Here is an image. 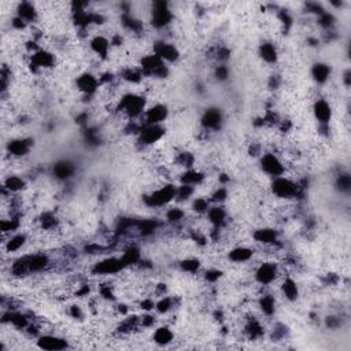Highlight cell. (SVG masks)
I'll return each instance as SVG.
<instances>
[{
  "label": "cell",
  "mask_w": 351,
  "mask_h": 351,
  "mask_svg": "<svg viewBox=\"0 0 351 351\" xmlns=\"http://www.w3.org/2000/svg\"><path fill=\"white\" fill-rule=\"evenodd\" d=\"M146 107V100L144 97L139 96L136 93H128L121 99L120 111H122L129 118H136L140 117Z\"/></svg>",
  "instance_id": "obj_1"
},
{
  "label": "cell",
  "mask_w": 351,
  "mask_h": 351,
  "mask_svg": "<svg viewBox=\"0 0 351 351\" xmlns=\"http://www.w3.org/2000/svg\"><path fill=\"white\" fill-rule=\"evenodd\" d=\"M185 216V213L179 207H173V209H169L167 210V213H166V218H167V221L169 222H172V224H177L180 222L183 218Z\"/></svg>",
  "instance_id": "obj_36"
},
{
  "label": "cell",
  "mask_w": 351,
  "mask_h": 351,
  "mask_svg": "<svg viewBox=\"0 0 351 351\" xmlns=\"http://www.w3.org/2000/svg\"><path fill=\"white\" fill-rule=\"evenodd\" d=\"M302 187L294 183L290 179H285L283 176L280 177H276L275 181L272 183V191L273 194L281 198V199H288V198H295L298 196V194L300 192Z\"/></svg>",
  "instance_id": "obj_3"
},
{
  "label": "cell",
  "mask_w": 351,
  "mask_h": 351,
  "mask_svg": "<svg viewBox=\"0 0 351 351\" xmlns=\"http://www.w3.org/2000/svg\"><path fill=\"white\" fill-rule=\"evenodd\" d=\"M259 307H261L262 313L266 314V315H272L275 313V309H276V302L275 298L272 295H263L259 299Z\"/></svg>",
  "instance_id": "obj_31"
},
{
  "label": "cell",
  "mask_w": 351,
  "mask_h": 351,
  "mask_svg": "<svg viewBox=\"0 0 351 351\" xmlns=\"http://www.w3.org/2000/svg\"><path fill=\"white\" fill-rule=\"evenodd\" d=\"M143 74L155 75V77H165L167 74V69L165 66V62L157 55H147L142 59Z\"/></svg>",
  "instance_id": "obj_4"
},
{
  "label": "cell",
  "mask_w": 351,
  "mask_h": 351,
  "mask_svg": "<svg viewBox=\"0 0 351 351\" xmlns=\"http://www.w3.org/2000/svg\"><path fill=\"white\" fill-rule=\"evenodd\" d=\"M165 130L164 128H161L159 125H146L140 129L139 132V139L142 144L149 146V144H154L158 140H161V137L164 136Z\"/></svg>",
  "instance_id": "obj_10"
},
{
  "label": "cell",
  "mask_w": 351,
  "mask_h": 351,
  "mask_svg": "<svg viewBox=\"0 0 351 351\" xmlns=\"http://www.w3.org/2000/svg\"><path fill=\"white\" fill-rule=\"evenodd\" d=\"M167 117V109L164 105H155L146 112V125H159Z\"/></svg>",
  "instance_id": "obj_13"
},
{
  "label": "cell",
  "mask_w": 351,
  "mask_h": 351,
  "mask_svg": "<svg viewBox=\"0 0 351 351\" xmlns=\"http://www.w3.org/2000/svg\"><path fill=\"white\" fill-rule=\"evenodd\" d=\"M176 191L177 188L172 185V184H167L161 187L157 191H154L152 194H149L148 196H146V204L149 207H161L165 206L169 202H172L173 199H176Z\"/></svg>",
  "instance_id": "obj_2"
},
{
  "label": "cell",
  "mask_w": 351,
  "mask_h": 351,
  "mask_svg": "<svg viewBox=\"0 0 351 351\" xmlns=\"http://www.w3.org/2000/svg\"><path fill=\"white\" fill-rule=\"evenodd\" d=\"M70 314H72V317L73 318H78V320H81L82 318V310H81V307H78V306H72L70 307Z\"/></svg>",
  "instance_id": "obj_46"
},
{
  "label": "cell",
  "mask_w": 351,
  "mask_h": 351,
  "mask_svg": "<svg viewBox=\"0 0 351 351\" xmlns=\"http://www.w3.org/2000/svg\"><path fill=\"white\" fill-rule=\"evenodd\" d=\"M259 55L262 56V59L268 63H273L277 60V51L276 47L270 43H265L259 47Z\"/></svg>",
  "instance_id": "obj_28"
},
{
  "label": "cell",
  "mask_w": 351,
  "mask_h": 351,
  "mask_svg": "<svg viewBox=\"0 0 351 351\" xmlns=\"http://www.w3.org/2000/svg\"><path fill=\"white\" fill-rule=\"evenodd\" d=\"M281 291H283L284 296L288 299V300H296L299 295L298 285L296 283L292 280V278H285L281 284Z\"/></svg>",
  "instance_id": "obj_26"
},
{
  "label": "cell",
  "mask_w": 351,
  "mask_h": 351,
  "mask_svg": "<svg viewBox=\"0 0 351 351\" xmlns=\"http://www.w3.org/2000/svg\"><path fill=\"white\" fill-rule=\"evenodd\" d=\"M172 21V13L164 1H158L154 4L152 10V23L157 28H164Z\"/></svg>",
  "instance_id": "obj_8"
},
{
  "label": "cell",
  "mask_w": 351,
  "mask_h": 351,
  "mask_svg": "<svg viewBox=\"0 0 351 351\" xmlns=\"http://www.w3.org/2000/svg\"><path fill=\"white\" fill-rule=\"evenodd\" d=\"M228 68L226 66H224V65H221V66H218V68L216 69V77L218 78V80H225L226 77H228Z\"/></svg>",
  "instance_id": "obj_45"
},
{
  "label": "cell",
  "mask_w": 351,
  "mask_h": 351,
  "mask_svg": "<svg viewBox=\"0 0 351 351\" xmlns=\"http://www.w3.org/2000/svg\"><path fill=\"white\" fill-rule=\"evenodd\" d=\"M210 209V202L209 199H204V198H198L194 202V210L196 213L202 214V213H207Z\"/></svg>",
  "instance_id": "obj_39"
},
{
  "label": "cell",
  "mask_w": 351,
  "mask_h": 351,
  "mask_svg": "<svg viewBox=\"0 0 351 351\" xmlns=\"http://www.w3.org/2000/svg\"><path fill=\"white\" fill-rule=\"evenodd\" d=\"M194 194V187L192 185H187V184H181L177 191H176V199L179 201H185L191 195Z\"/></svg>",
  "instance_id": "obj_38"
},
{
  "label": "cell",
  "mask_w": 351,
  "mask_h": 351,
  "mask_svg": "<svg viewBox=\"0 0 351 351\" xmlns=\"http://www.w3.org/2000/svg\"><path fill=\"white\" fill-rule=\"evenodd\" d=\"M140 307H142L144 312H151L155 309V302L152 299H144L140 302Z\"/></svg>",
  "instance_id": "obj_44"
},
{
  "label": "cell",
  "mask_w": 351,
  "mask_h": 351,
  "mask_svg": "<svg viewBox=\"0 0 351 351\" xmlns=\"http://www.w3.org/2000/svg\"><path fill=\"white\" fill-rule=\"evenodd\" d=\"M327 324H328L329 328H337L340 325V321L337 320L336 317H329L328 320H327Z\"/></svg>",
  "instance_id": "obj_47"
},
{
  "label": "cell",
  "mask_w": 351,
  "mask_h": 351,
  "mask_svg": "<svg viewBox=\"0 0 351 351\" xmlns=\"http://www.w3.org/2000/svg\"><path fill=\"white\" fill-rule=\"evenodd\" d=\"M121 259L124 262L125 266H129V265H136L139 262L142 261V254H140V250L135 246H130L129 248H127L124 251V254L121 257Z\"/></svg>",
  "instance_id": "obj_22"
},
{
  "label": "cell",
  "mask_w": 351,
  "mask_h": 351,
  "mask_svg": "<svg viewBox=\"0 0 351 351\" xmlns=\"http://www.w3.org/2000/svg\"><path fill=\"white\" fill-rule=\"evenodd\" d=\"M110 41L107 40L106 37L103 36H96V37L92 38V41H91V48H92V51L96 54L97 56H100V58H107V55H109V51H110Z\"/></svg>",
  "instance_id": "obj_18"
},
{
  "label": "cell",
  "mask_w": 351,
  "mask_h": 351,
  "mask_svg": "<svg viewBox=\"0 0 351 351\" xmlns=\"http://www.w3.org/2000/svg\"><path fill=\"white\" fill-rule=\"evenodd\" d=\"M312 74H313L314 80L318 82V84H324L327 82L331 74V69L328 65L325 63H315L312 69Z\"/></svg>",
  "instance_id": "obj_24"
},
{
  "label": "cell",
  "mask_w": 351,
  "mask_h": 351,
  "mask_svg": "<svg viewBox=\"0 0 351 351\" xmlns=\"http://www.w3.org/2000/svg\"><path fill=\"white\" fill-rule=\"evenodd\" d=\"M180 266H181V269L184 270V272H187V273H196L199 270V268H201V262L198 261V259H195V258H187V259H184L180 263Z\"/></svg>",
  "instance_id": "obj_34"
},
{
  "label": "cell",
  "mask_w": 351,
  "mask_h": 351,
  "mask_svg": "<svg viewBox=\"0 0 351 351\" xmlns=\"http://www.w3.org/2000/svg\"><path fill=\"white\" fill-rule=\"evenodd\" d=\"M37 344L40 349L44 350H63L68 347V342L60 339V337L53 336V335H45L41 336L37 340Z\"/></svg>",
  "instance_id": "obj_14"
},
{
  "label": "cell",
  "mask_w": 351,
  "mask_h": 351,
  "mask_svg": "<svg viewBox=\"0 0 351 351\" xmlns=\"http://www.w3.org/2000/svg\"><path fill=\"white\" fill-rule=\"evenodd\" d=\"M30 140L28 139H18V140H13V142L8 143L7 149L8 152L14 157H22L26 155L30 149Z\"/></svg>",
  "instance_id": "obj_17"
},
{
  "label": "cell",
  "mask_w": 351,
  "mask_h": 351,
  "mask_svg": "<svg viewBox=\"0 0 351 351\" xmlns=\"http://www.w3.org/2000/svg\"><path fill=\"white\" fill-rule=\"evenodd\" d=\"M333 17L332 15L329 14V13H322V14H320V18H318V23L321 25L322 28H325V29H328V28H331L332 25H333Z\"/></svg>",
  "instance_id": "obj_41"
},
{
  "label": "cell",
  "mask_w": 351,
  "mask_h": 351,
  "mask_svg": "<svg viewBox=\"0 0 351 351\" xmlns=\"http://www.w3.org/2000/svg\"><path fill=\"white\" fill-rule=\"evenodd\" d=\"M337 187L340 188V191H349L351 187V179L349 174H340L337 177Z\"/></svg>",
  "instance_id": "obj_40"
},
{
  "label": "cell",
  "mask_w": 351,
  "mask_h": 351,
  "mask_svg": "<svg viewBox=\"0 0 351 351\" xmlns=\"http://www.w3.org/2000/svg\"><path fill=\"white\" fill-rule=\"evenodd\" d=\"M18 226H19L18 218H8V220H3V221L0 222V228H1V232H3V233L17 231Z\"/></svg>",
  "instance_id": "obj_37"
},
{
  "label": "cell",
  "mask_w": 351,
  "mask_h": 351,
  "mask_svg": "<svg viewBox=\"0 0 351 351\" xmlns=\"http://www.w3.org/2000/svg\"><path fill=\"white\" fill-rule=\"evenodd\" d=\"M73 173H74V166L70 162H66V161L58 162L54 167V174L60 180L69 179L70 176H73Z\"/></svg>",
  "instance_id": "obj_23"
},
{
  "label": "cell",
  "mask_w": 351,
  "mask_h": 351,
  "mask_svg": "<svg viewBox=\"0 0 351 351\" xmlns=\"http://www.w3.org/2000/svg\"><path fill=\"white\" fill-rule=\"evenodd\" d=\"M222 122V115L218 109H209L203 114L202 125L206 129H218Z\"/></svg>",
  "instance_id": "obj_16"
},
{
  "label": "cell",
  "mask_w": 351,
  "mask_h": 351,
  "mask_svg": "<svg viewBox=\"0 0 351 351\" xmlns=\"http://www.w3.org/2000/svg\"><path fill=\"white\" fill-rule=\"evenodd\" d=\"M77 87L85 95H93L99 88V80L95 75L85 73V74H81L77 78Z\"/></svg>",
  "instance_id": "obj_12"
},
{
  "label": "cell",
  "mask_w": 351,
  "mask_h": 351,
  "mask_svg": "<svg viewBox=\"0 0 351 351\" xmlns=\"http://www.w3.org/2000/svg\"><path fill=\"white\" fill-rule=\"evenodd\" d=\"M122 78L128 82H140L143 78V72L139 69L129 68L122 72Z\"/></svg>",
  "instance_id": "obj_33"
},
{
  "label": "cell",
  "mask_w": 351,
  "mask_h": 351,
  "mask_svg": "<svg viewBox=\"0 0 351 351\" xmlns=\"http://www.w3.org/2000/svg\"><path fill=\"white\" fill-rule=\"evenodd\" d=\"M314 115L315 118L321 122V125H327L332 117V110H331V106L328 105L327 100L324 99H320L315 102L314 105Z\"/></svg>",
  "instance_id": "obj_15"
},
{
  "label": "cell",
  "mask_w": 351,
  "mask_h": 351,
  "mask_svg": "<svg viewBox=\"0 0 351 351\" xmlns=\"http://www.w3.org/2000/svg\"><path fill=\"white\" fill-rule=\"evenodd\" d=\"M3 187L6 188L7 191H10V192H19V191H22L23 188H25V181L21 177H18V176H11V177H8L4 181Z\"/></svg>",
  "instance_id": "obj_30"
},
{
  "label": "cell",
  "mask_w": 351,
  "mask_h": 351,
  "mask_svg": "<svg viewBox=\"0 0 351 351\" xmlns=\"http://www.w3.org/2000/svg\"><path fill=\"white\" fill-rule=\"evenodd\" d=\"M204 179V176H203L201 172H196V170H192V169H189L187 172L184 173L183 176H181V184H187V185H196V184H201Z\"/></svg>",
  "instance_id": "obj_27"
},
{
  "label": "cell",
  "mask_w": 351,
  "mask_h": 351,
  "mask_svg": "<svg viewBox=\"0 0 351 351\" xmlns=\"http://www.w3.org/2000/svg\"><path fill=\"white\" fill-rule=\"evenodd\" d=\"M125 268L124 262L121 258H106L103 261L97 262L93 268V272L96 275H115V273H120L121 270Z\"/></svg>",
  "instance_id": "obj_5"
},
{
  "label": "cell",
  "mask_w": 351,
  "mask_h": 351,
  "mask_svg": "<svg viewBox=\"0 0 351 351\" xmlns=\"http://www.w3.org/2000/svg\"><path fill=\"white\" fill-rule=\"evenodd\" d=\"M207 218L211 224L214 225L216 228H220L225 224V220H226V213L222 207L216 206V207H210L207 211Z\"/></svg>",
  "instance_id": "obj_20"
},
{
  "label": "cell",
  "mask_w": 351,
  "mask_h": 351,
  "mask_svg": "<svg viewBox=\"0 0 351 351\" xmlns=\"http://www.w3.org/2000/svg\"><path fill=\"white\" fill-rule=\"evenodd\" d=\"M254 239L262 244H275L277 241V232L272 228H262L255 231Z\"/></svg>",
  "instance_id": "obj_19"
},
{
  "label": "cell",
  "mask_w": 351,
  "mask_h": 351,
  "mask_svg": "<svg viewBox=\"0 0 351 351\" xmlns=\"http://www.w3.org/2000/svg\"><path fill=\"white\" fill-rule=\"evenodd\" d=\"M25 241H26V236H25V235H15V236H13L11 239L8 240L7 244H6L7 251L8 253L18 251V250L25 244Z\"/></svg>",
  "instance_id": "obj_32"
},
{
  "label": "cell",
  "mask_w": 351,
  "mask_h": 351,
  "mask_svg": "<svg viewBox=\"0 0 351 351\" xmlns=\"http://www.w3.org/2000/svg\"><path fill=\"white\" fill-rule=\"evenodd\" d=\"M226 195H228V192H226V189H225V188H218L216 192L213 194L211 198H213V201H214V202L221 203V202H224L225 199H226Z\"/></svg>",
  "instance_id": "obj_43"
},
{
  "label": "cell",
  "mask_w": 351,
  "mask_h": 351,
  "mask_svg": "<svg viewBox=\"0 0 351 351\" xmlns=\"http://www.w3.org/2000/svg\"><path fill=\"white\" fill-rule=\"evenodd\" d=\"M105 77H112V75H111V74H106ZM109 80H110V81H111L112 78H103V80H102V81H109Z\"/></svg>",
  "instance_id": "obj_48"
},
{
  "label": "cell",
  "mask_w": 351,
  "mask_h": 351,
  "mask_svg": "<svg viewBox=\"0 0 351 351\" xmlns=\"http://www.w3.org/2000/svg\"><path fill=\"white\" fill-rule=\"evenodd\" d=\"M55 65V56L53 54L44 51V50H38L37 53L32 54L30 58V66L35 72H37L40 69H50Z\"/></svg>",
  "instance_id": "obj_9"
},
{
  "label": "cell",
  "mask_w": 351,
  "mask_h": 351,
  "mask_svg": "<svg viewBox=\"0 0 351 351\" xmlns=\"http://www.w3.org/2000/svg\"><path fill=\"white\" fill-rule=\"evenodd\" d=\"M220 277H221V272L218 269H210L207 270L206 275H204V278H206L209 283H216Z\"/></svg>",
  "instance_id": "obj_42"
},
{
  "label": "cell",
  "mask_w": 351,
  "mask_h": 351,
  "mask_svg": "<svg viewBox=\"0 0 351 351\" xmlns=\"http://www.w3.org/2000/svg\"><path fill=\"white\" fill-rule=\"evenodd\" d=\"M154 53L158 58L166 60V62H174L179 58V50L174 45L169 44V43H157L154 47Z\"/></svg>",
  "instance_id": "obj_11"
},
{
  "label": "cell",
  "mask_w": 351,
  "mask_h": 351,
  "mask_svg": "<svg viewBox=\"0 0 351 351\" xmlns=\"http://www.w3.org/2000/svg\"><path fill=\"white\" fill-rule=\"evenodd\" d=\"M253 250L247 247H236L229 253V259L233 262H247L253 258Z\"/></svg>",
  "instance_id": "obj_21"
},
{
  "label": "cell",
  "mask_w": 351,
  "mask_h": 351,
  "mask_svg": "<svg viewBox=\"0 0 351 351\" xmlns=\"http://www.w3.org/2000/svg\"><path fill=\"white\" fill-rule=\"evenodd\" d=\"M277 277V266L272 262H265L255 270V280L261 285H269Z\"/></svg>",
  "instance_id": "obj_7"
},
{
  "label": "cell",
  "mask_w": 351,
  "mask_h": 351,
  "mask_svg": "<svg viewBox=\"0 0 351 351\" xmlns=\"http://www.w3.org/2000/svg\"><path fill=\"white\" fill-rule=\"evenodd\" d=\"M18 17L22 18L25 22H32V21L36 19L37 11H36V8L33 7V4L25 1V3H21L19 7H18Z\"/></svg>",
  "instance_id": "obj_25"
},
{
  "label": "cell",
  "mask_w": 351,
  "mask_h": 351,
  "mask_svg": "<svg viewBox=\"0 0 351 351\" xmlns=\"http://www.w3.org/2000/svg\"><path fill=\"white\" fill-rule=\"evenodd\" d=\"M173 307H174V300L172 298H162L158 303H155V309L158 313L161 314L169 313Z\"/></svg>",
  "instance_id": "obj_35"
},
{
  "label": "cell",
  "mask_w": 351,
  "mask_h": 351,
  "mask_svg": "<svg viewBox=\"0 0 351 351\" xmlns=\"http://www.w3.org/2000/svg\"><path fill=\"white\" fill-rule=\"evenodd\" d=\"M261 166L263 172L268 173L269 176H273L275 179L283 176L284 170H285L283 162H281L275 154H266V155H263L261 159Z\"/></svg>",
  "instance_id": "obj_6"
},
{
  "label": "cell",
  "mask_w": 351,
  "mask_h": 351,
  "mask_svg": "<svg viewBox=\"0 0 351 351\" xmlns=\"http://www.w3.org/2000/svg\"><path fill=\"white\" fill-rule=\"evenodd\" d=\"M154 340L157 342L158 344H167L170 343L173 340V332L169 328L166 327H161L155 331L154 333Z\"/></svg>",
  "instance_id": "obj_29"
}]
</instances>
